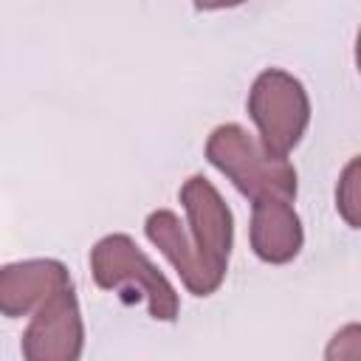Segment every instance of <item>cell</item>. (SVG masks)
Masks as SVG:
<instances>
[{
  "label": "cell",
  "instance_id": "cell-1",
  "mask_svg": "<svg viewBox=\"0 0 361 361\" xmlns=\"http://www.w3.org/2000/svg\"><path fill=\"white\" fill-rule=\"evenodd\" d=\"M180 203L192 240L180 228V217L169 209L152 212L144 223V231L147 240L158 245V251L175 265L189 293L212 296L228 271V257L234 248V217L217 186L203 175L183 180Z\"/></svg>",
  "mask_w": 361,
  "mask_h": 361
},
{
  "label": "cell",
  "instance_id": "cell-2",
  "mask_svg": "<svg viewBox=\"0 0 361 361\" xmlns=\"http://www.w3.org/2000/svg\"><path fill=\"white\" fill-rule=\"evenodd\" d=\"M206 158L245 197H296V169L285 155H274L240 124H220L206 138Z\"/></svg>",
  "mask_w": 361,
  "mask_h": 361
},
{
  "label": "cell",
  "instance_id": "cell-3",
  "mask_svg": "<svg viewBox=\"0 0 361 361\" xmlns=\"http://www.w3.org/2000/svg\"><path fill=\"white\" fill-rule=\"evenodd\" d=\"M93 282L104 290L135 288L149 302V316L158 322H175L180 302L172 282L149 262L130 234H107L90 248Z\"/></svg>",
  "mask_w": 361,
  "mask_h": 361
},
{
  "label": "cell",
  "instance_id": "cell-4",
  "mask_svg": "<svg viewBox=\"0 0 361 361\" xmlns=\"http://www.w3.org/2000/svg\"><path fill=\"white\" fill-rule=\"evenodd\" d=\"M248 116L257 124L259 141L274 155L288 158L310 124L307 90L293 73L268 68L254 79L248 90Z\"/></svg>",
  "mask_w": 361,
  "mask_h": 361
},
{
  "label": "cell",
  "instance_id": "cell-5",
  "mask_svg": "<svg viewBox=\"0 0 361 361\" xmlns=\"http://www.w3.org/2000/svg\"><path fill=\"white\" fill-rule=\"evenodd\" d=\"M82 347L85 324L71 282L31 313L20 350L25 361H76Z\"/></svg>",
  "mask_w": 361,
  "mask_h": 361
},
{
  "label": "cell",
  "instance_id": "cell-6",
  "mask_svg": "<svg viewBox=\"0 0 361 361\" xmlns=\"http://www.w3.org/2000/svg\"><path fill=\"white\" fill-rule=\"evenodd\" d=\"M65 285H71V274L59 259L8 262L0 271V313L6 319L28 316Z\"/></svg>",
  "mask_w": 361,
  "mask_h": 361
},
{
  "label": "cell",
  "instance_id": "cell-7",
  "mask_svg": "<svg viewBox=\"0 0 361 361\" xmlns=\"http://www.w3.org/2000/svg\"><path fill=\"white\" fill-rule=\"evenodd\" d=\"M251 248L268 265H285L299 257L305 243L302 220L288 197L251 200Z\"/></svg>",
  "mask_w": 361,
  "mask_h": 361
},
{
  "label": "cell",
  "instance_id": "cell-8",
  "mask_svg": "<svg viewBox=\"0 0 361 361\" xmlns=\"http://www.w3.org/2000/svg\"><path fill=\"white\" fill-rule=\"evenodd\" d=\"M336 209L341 220L353 228H361V155L350 158L336 183Z\"/></svg>",
  "mask_w": 361,
  "mask_h": 361
},
{
  "label": "cell",
  "instance_id": "cell-9",
  "mask_svg": "<svg viewBox=\"0 0 361 361\" xmlns=\"http://www.w3.org/2000/svg\"><path fill=\"white\" fill-rule=\"evenodd\" d=\"M324 358H327V361L361 358V322L344 324L341 330H336L333 338H330V344L324 347Z\"/></svg>",
  "mask_w": 361,
  "mask_h": 361
},
{
  "label": "cell",
  "instance_id": "cell-10",
  "mask_svg": "<svg viewBox=\"0 0 361 361\" xmlns=\"http://www.w3.org/2000/svg\"><path fill=\"white\" fill-rule=\"evenodd\" d=\"M192 3L200 11H217V8H234V6H240L245 0H192Z\"/></svg>",
  "mask_w": 361,
  "mask_h": 361
},
{
  "label": "cell",
  "instance_id": "cell-11",
  "mask_svg": "<svg viewBox=\"0 0 361 361\" xmlns=\"http://www.w3.org/2000/svg\"><path fill=\"white\" fill-rule=\"evenodd\" d=\"M355 68L361 73V28H358V37H355Z\"/></svg>",
  "mask_w": 361,
  "mask_h": 361
}]
</instances>
